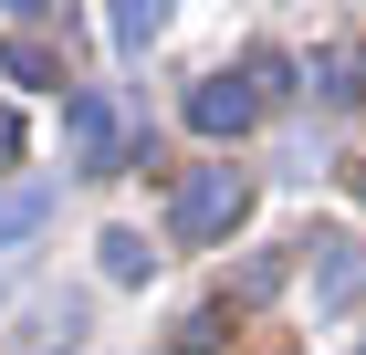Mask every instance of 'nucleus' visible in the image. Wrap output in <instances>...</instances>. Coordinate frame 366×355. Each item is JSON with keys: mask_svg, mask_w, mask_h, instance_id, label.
<instances>
[{"mask_svg": "<svg viewBox=\"0 0 366 355\" xmlns=\"http://www.w3.org/2000/svg\"><path fill=\"white\" fill-rule=\"evenodd\" d=\"M94 251H105V282H147V261H157V251H147L137 230H105Z\"/></svg>", "mask_w": 366, "mask_h": 355, "instance_id": "5", "label": "nucleus"}, {"mask_svg": "<svg viewBox=\"0 0 366 355\" xmlns=\"http://www.w3.org/2000/svg\"><path fill=\"white\" fill-rule=\"evenodd\" d=\"M356 74H366V53H356Z\"/></svg>", "mask_w": 366, "mask_h": 355, "instance_id": "8", "label": "nucleus"}, {"mask_svg": "<svg viewBox=\"0 0 366 355\" xmlns=\"http://www.w3.org/2000/svg\"><path fill=\"white\" fill-rule=\"evenodd\" d=\"M42 209H53V189H21L11 209H0V241H21V230H42Z\"/></svg>", "mask_w": 366, "mask_h": 355, "instance_id": "7", "label": "nucleus"}, {"mask_svg": "<svg viewBox=\"0 0 366 355\" xmlns=\"http://www.w3.org/2000/svg\"><path fill=\"white\" fill-rule=\"evenodd\" d=\"M63 146H74V167H84V178H105L115 167V146H126V126H115V94H74V105H63Z\"/></svg>", "mask_w": 366, "mask_h": 355, "instance_id": "2", "label": "nucleus"}, {"mask_svg": "<svg viewBox=\"0 0 366 355\" xmlns=\"http://www.w3.org/2000/svg\"><path fill=\"white\" fill-rule=\"evenodd\" d=\"M252 115H262V94H252V84H230V74H209V84L189 94V126H199V136H241Z\"/></svg>", "mask_w": 366, "mask_h": 355, "instance_id": "3", "label": "nucleus"}, {"mask_svg": "<svg viewBox=\"0 0 366 355\" xmlns=\"http://www.w3.org/2000/svg\"><path fill=\"white\" fill-rule=\"evenodd\" d=\"M0 74H11V84H63V63H53V42L21 31V42H0Z\"/></svg>", "mask_w": 366, "mask_h": 355, "instance_id": "4", "label": "nucleus"}, {"mask_svg": "<svg viewBox=\"0 0 366 355\" xmlns=\"http://www.w3.org/2000/svg\"><path fill=\"white\" fill-rule=\"evenodd\" d=\"M157 21H168L157 0H126V11H115V42H126V53H147V42H157Z\"/></svg>", "mask_w": 366, "mask_h": 355, "instance_id": "6", "label": "nucleus"}, {"mask_svg": "<svg viewBox=\"0 0 366 355\" xmlns=\"http://www.w3.org/2000/svg\"><path fill=\"white\" fill-rule=\"evenodd\" d=\"M241 209H252V178L220 157V167H189V189L168 199V230H178L189 251H209V241H230V219H241Z\"/></svg>", "mask_w": 366, "mask_h": 355, "instance_id": "1", "label": "nucleus"}]
</instances>
